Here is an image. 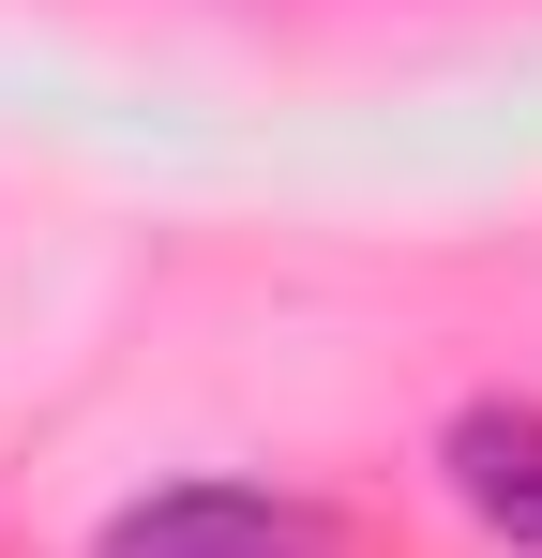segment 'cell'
Masks as SVG:
<instances>
[{
    "mask_svg": "<svg viewBox=\"0 0 542 558\" xmlns=\"http://www.w3.org/2000/svg\"><path fill=\"white\" fill-rule=\"evenodd\" d=\"M438 468H452V498H467V529H482V544L542 558V408H528V392H482V408H452Z\"/></svg>",
    "mask_w": 542,
    "mask_h": 558,
    "instance_id": "cell-2",
    "label": "cell"
},
{
    "mask_svg": "<svg viewBox=\"0 0 542 558\" xmlns=\"http://www.w3.org/2000/svg\"><path fill=\"white\" fill-rule=\"evenodd\" d=\"M90 558H347V529L317 498H271V483H167V498L106 513Z\"/></svg>",
    "mask_w": 542,
    "mask_h": 558,
    "instance_id": "cell-1",
    "label": "cell"
}]
</instances>
